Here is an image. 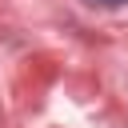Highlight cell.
<instances>
[{
    "mask_svg": "<svg viewBox=\"0 0 128 128\" xmlns=\"http://www.w3.org/2000/svg\"><path fill=\"white\" fill-rule=\"evenodd\" d=\"M92 4H104V8H120V4H128V0H92Z\"/></svg>",
    "mask_w": 128,
    "mask_h": 128,
    "instance_id": "obj_1",
    "label": "cell"
}]
</instances>
